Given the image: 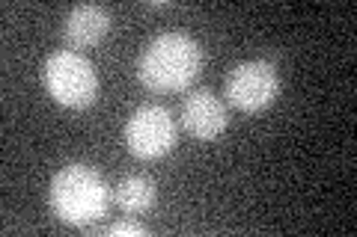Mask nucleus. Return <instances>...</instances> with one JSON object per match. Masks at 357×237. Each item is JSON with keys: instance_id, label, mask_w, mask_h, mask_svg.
Segmentation results:
<instances>
[{"instance_id": "obj_8", "label": "nucleus", "mask_w": 357, "mask_h": 237, "mask_svg": "<svg viewBox=\"0 0 357 237\" xmlns=\"http://www.w3.org/2000/svg\"><path fill=\"white\" fill-rule=\"evenodd\" d=\"M114 202L119 211L131 213V217L134 213H146L155 208V202H158V187H155V181L146 175H126L114 187Z\"/></svg>"}, {"instance_id": "obj_5", "label": "nucleus", "mask_w": 357, "mask_h": 237, "mask_svg": "<svg viewBox=\"0 0 357 237\" xmlns=\"http://www.w3.org/2000/svg\"><path fill=\"white\" fill-rule=\"evenodd\" d=\"M126 145L137 161H158L176 145V119L161 104H140L126 122Z\"/></svg>"}, {"instance_id": "obj_2", "label": "nucleus", "mask_w": 357, "mask_h": 237, "mask_svg": "<svg viewBox=\"0 0 357 237\" xmlns=\"http://www.w3.org/2000/svg\"><path fill=\"white\" fill-rule=\"evenodd\" d=\"M48 202L54 217L69 225H89L110 205V190L96 166L69 163L51 178Z\"/></svg>"}, {"instance_id": "obj_3", "label": "nucleus", "mask_w": 357, "mask_h": 237, "mask_svg": "<svg viewBox=\"0 0 357 237\" xmlns=\"http://www.w3.org/2000/svg\"><path fill=\"white\" fill-rule=\"evenodd\" d=\"M42 86L63 107L84 110L98 95V77L93 63L81 51L60 48L42 63Z\"/></svg>"}, {"instance_id": "obj_6", "label": "nucleus", "mask_w": 357, "mask_h": 237, "mask_svg": "<svg viewBox=\"0 0 357 237\" xmlns=\"http://www.w3.org/2000/svg\"><path fill=\"white\" fill-rule=\"evenodd\" d=\"M178 122H182V128L191 133L194 140L208 142L227 131L229 116H227V104H223L215 92H208V89H194V92L182 101Z\"/></svg>"}, {"instance_id": "obj_4", "label": "nucleus", "mask_w": 357, "mask_h": 237, "mask_svg": "<svg viewBox=\"0 0 357 237\" xmlns=\"http://www.w3.org/2000/svg\"><path fill=\"white\" fill-rule=\"evenodd\" d=\"M223 95L241 113H259L280 95V74L268 60L238 63L223 81Z\"/></svg>"}, {"instance_id": "obj_9", "label": "nucleus", "mask_w": 357, "mask_h": 237, "mask_svg": "<svg viewBox=\"0 0 357 237\" xmlns=\"http://www.w3.org/2000/svg\"><path fill=\"white\" fill-rule=\"evenodd\" d=\"M110 237H143L149 229L143 225L140 220H134V217H126V220H116V222H110L107 229H105Z\"/></svg>"}, {"instance_id": "obj_7", "label": "nucleus", "mask_w": 357, "mask_h": 237, "mask_svg": "<svg viewBox=\"0 0 357 237\" xmlns=\"http://www.w3.org/2000/svg\"><path fill=\"white\" fill-rule=\"evenodd\" d=\"M110 33V13L98 3H77L63 21V42L69 51L93 48Z\"/></svg>"}, {"instance_id": "obj_1", "label": "nucleus", "mask_w": 357, "mask_h": 237, "mask_svg": "<svg viewBox=\"0 0 357 237\" xmlns=\"http://www.w3.org/2000/svg\"><path fill=\"white\" fill-rule=\"evenodd\" d=\"M203 48L178 30L158 33L140 51L134 74L149 92H182L203 72Z\"/></svg>"}]
</instances>
